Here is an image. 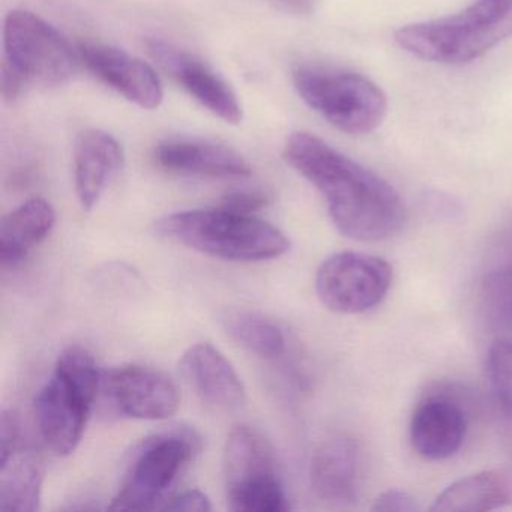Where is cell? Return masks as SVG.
<instances>
[{
    "mask_svg": "<svg viewBox=\"0 0 512 512\" xmlns=\"http://www.w3.org/2000/svg\"><path fill=\"white\" fill-rule=\"evenodd\" d=\"M512 38V0H476L460 13L413 23L395 32V43L422 61L464 65Z\"/></svg>",
    "mask_w": 512,
    "mask_h": 512,
    "instance_id": "cell-3",
    "label": "cell"
},
{
    "mask_svg": "<svg viewBox=\"0 0 512 512\" xmlns=\"http://www.w3.org/2000/svg\"><path fill=\"white\" fill-rule=\"evenodd\" d=\"M185 382L203 404L217 412H233L247 401V389L232 362L211 343L188 347L179 361Z\"/></svg>",
    "mask_w": 512,
    "mask_h": 512,
    "instance_id": "cell-13",
    "label": "cell"
},
{
    "mask_svg": "<svg viewBox=\"0 0 512 512\" xmlns=\"http://www.w3.org/2000/svg\"><path fill=\"white\" fill-rule=\"evenodd\" d=\"M28 85L61 86L70 82L80 65L79 49L55 26L26 10L5 17L4 61Z\"/></svg>",
    "mask_w": 512,
    "mask_h": 512,
    "instance_id": "cell-8",
    "label": "cell"
},
{
    "mask_svg": "<svg viewBox=\"0 0 512 512\" xmlns=\"http://www.w3.org/2000/svg\"><path fill=\"white\" fill-rule=\"evenodd\" d=\"M79 53L86 70L125 100L145 110H155L163 104V83L142 59L106 44H82Z\"/></svg>",
    "mask_w": 512,
    "mask_h": 512,
    "instance_id": "cell-12",
    "label": "cell"
},
{
    "mask_svg": "<svg viewBox=\"0 0 512 512\" xmlns=\"http://www.w3.org/2000/svg\"><path fill=\"white\" fill-rule=\"evenodd\" d=\"M155 229L176 244L227 262H263L290 250L287 236L268 221L221 206L166 215Z\"/></svg>",
    "mask_w": 512,
    "mask_h": 512,
    "instance_id": "cell-2",
    "label": "cell"
},
{
    "mask_svg": "<svg viewBox=\"0 0 512 512\" xmlns=\"http://www.w3.org/2000/svg\"><path fill=\"white\" fill-rule=\"evenodd\" d=\"M43 458L22 443L7 452H0V509L2 511L34 512L41 508L43 496Z\"/></svg>",
    "mask_w": 512,
    "mask_h": 512,
    "instance_id": "cell-19",
    "label": "cell"
},
{
    "mask_svg": "<svg viewBox=\"0 0 512 512\" xmlns=\"http://www.w3.org/2000/svg\"><path fill=\"white\" fill-rule=\"evenodd\" d=\"M466 431V412L449 397H428L410 421L413 448L428 460L452 457L463 445Z\"/></svg>",
    "mask_w": 512,
    "mask_h": 512,
    "instance_id": "cell-17",
    "label": "cell"
},
{
    "mask_svg": "<svg viewBox=\"0 0 512 512\" xmlns=\"http://www.w3.org/2000/svg\"><path fill=\"white\" fill-rule=\"evenodd\" d=\"M56 212L47 200L34 197L5 215L0 226V262L16 268L52 233Z\"/></svg>",
    "mask_w": 512,
    "mask_h": 512,
    "instance_id": "cell-18",
    "label": "cell"
},
{
    "mask_svg": "<svg viewBox=\"0 0 512 512\" xmlns=\"http://www.w3.org/2000/svg\"><path fill=\"white\" fill-rule=\"evenodd\" d=\"M293 85L310 109L350 136L373 133L388 113L385 92L362 74L298 67Z\"/></svg>",
    "mask_w": 512,
    "mask_h": 512,
    "instance_id": "cell-6",
    "label": "cell"
},
{
    "mask_svg": "<svg viewBox=\"0 0 512 512\" xmlns=\"http://www.w3.org/2000/svg\"><path fill=\"white\" fill-rule=\"evenodd\" d=\"M269 203V194L262 188H239L230 191L221 200V208L241 214H256L260 209L266 208Z\"/></svg>",
    "mask_w": 512,
    "mask_h": 512,
    "instance_id": "cell-24",
    "label": "cell"
},
{
    "mask_svg": "<svg viewBox=\"0 0 512 512\" xmlns=\"http://www.w3.org/2000/svg\"><path fill=\"white\" fill-rule=\"evenodd\" d=\"M167 511L208 512L212 511V503L205 493L199 490H187L166 500L161 506Z\"/></svg>",
    "mask_w": 512,
    "mask_h": 512,
    "instance_id": "cell-26",
    "label": "cell"
},
{
    "mask_svg": "<svg viewBox=\"0 0 512 512\" xmlns=\"http://www.w3.org/2000/svg\"><path fill=\"white\" fill-rule=\"evenodd\" d=\"M101 379L103 373L85 347L70 346L59 355L34 403L41 439L53 454L70 455L82 442Z\"/></svg>",
    "mask_w": 512,
    "mask_h": 512,
    "instance_id": "cell-4",
    "label": "cell"
},
{
    "mask_svg": "<svg viewBox=\"0 0 512 512\" xmlns=\"http://www.w3.org/2000/svg\"><path fill=\"white\" fill-rule=\"evenodd\" d=\"M101 392L113 412L125 418L160 421L178 412L181 394L166 374L139 364L103 371Z\"/></svg>",
    "mask_w": 512,
    "mask_h": 512,
    "instance_id": "cell-10",
    "label": "cell"
},
{
    "mask_svg": "<svg viewBox=\"0 0 512 512\" xmlns=\"http://www.w3.org/2000/svg\"><path fill=\"white\" fill-rule=\"evenodd\" d=\"M154 161L160 169L173 175L224 179L251 175L250 164L235 149L190 137H175L158 143Z\"/></svg>",
    "mask_w": 512,
    "mask_h": 512,
    "instance_id": "cell-14",
    "label": "cell"
},
{
    "mask_svg": "<svg viewBox=\"0 0 512 512\" xmlns=\"http://www.w3.org/2000/svg\"><path fill=\"white\" fill-rule=\"evenodd\" d=\"M146 49L151 58L200 106L226 124H241L244 110L238 95L206 62L158 38L146 41Z\"/></svg>",
    "mask_w": 512,
    "mask_h": 512,
    "instance_id": "cell-11",
    "label": "cell"
},
{
    "mask_svg": "<svg viewBox=\"0 0 512 512\" xmlns=\"http://www.w3.org/2000/svg\"><path fill=\"white\" fill-rule=\"evenodd\" d=\"M371 509L379 512H418L421 511V506L418 505L412 494L391 488L374 500Z\"/></svg>",
    "mask_w": 512,
    "mask_h": 512,
    "instance_id": "cell-25",
    "label": "cell"
},
{
    "mask_svg": "<svg viewBox=\"0 0 512 512\" xmlns=\"http://www.w3.org/2000/svg\"><path fill=\"white\" fill-rule=\"evenodd\" d=\"M229 508L236 512H286V494L271 443L254 428L236 425L223 454Z\"/></svg>",
    "mask_w": 512,
    "mask_h": 512,
    "instance_id": "cell-7",
    "label": "cell"
},
{
    "mask_svg": "<svg viewBox=\"0 0 512 512\" xmlns=\"http://www.w3.org/2000/svg\"><path fill=\"white\" fill-rule=\"evenodd\" d=\"M0 79H2L0 80V86H2L0 94H2V98L7 103L16 101L25 92L26 86H28L26 80L17 71H14L10 65L5 64V62H2V67H0Z\"/></svg>",
    "mask_w": 512,
    "mask_h": 512,
    "instance_id": "cell-27",
    "label": "cell"
},
{
    "mask_svg": "<svg viewBox=\"0 0 512 512\" xmlns=\"http://www.w3.org/2000/svg\"><path fill=\"white\" fill-rule=\"evenodd\" d=\"M392 268L382 257L343 251L323 260L317 269L316 293L334 313L373 310L388 295Z\"/></svg>",
    "mask_w": 512,
    "mask_h": 512,
    "instance_id": "cell-9",
    "label": "cell"
},
{
    "mask_svg": "<svg viewBox=\"0 0 512 512\" xmlns=\"http://www.w3.org/2000/svg\"><path fill=\"white\" fill-rule=\"evenodd\" d=\"M275 2L298 16H307L313 11V0H275Z\"/></svg>",
    "mask_w": 512,
    "mask_h": 512,
    "instance_id": "cell-28",
    "label": "cell"
},
{
    "mask_svg": "<svg viewBox=\"0 0 512 512\" xmlns=\"http://www.w3.org/2000/svg\"><path fill=\"white\" fill-rule=\"evenodd\" d=\"M283 158L325 200L340 233L359 242L391 238L406 221V206L394 187L319 137L293 133Z\"/></svg>",
    "mask_w": 512,
    "mask_h": 512,
    "instance_id": "cell-1",
    "label": "cell"
},
{
    "mask_svg": "<svg viewBox=\"0 0 512 512\" xmlns=\"http://www.w3.org/2000/svg\"><path fill=\"white\" fill-rule=\"evenodd\" d=\"M314 493L337 506L355 505L361 484V454L358 443L337 434L319 443L310 466Z\"/></svg>",
    "mask_w": 512,
    "mask_h": 512,
    "instance_id": "cell-16",
    "label": "cell"
},
{
    "mask_svg": "<svg viewBox=\"0 0 512 512\" xmlns=\"http://www.w3.org/2000/svg\"><path fill=\"white\" fill-rule=\"evenodd\" d=\"M512 502L508 482L497 472H479L458 479L434 500V512L496 511Z\"/></svg>",
    "mask_w": 512,
    "mask_h": 512,
    "instance_id": "cell-21",
    "label": "cell"
},
{
    "mask_svg": "<svg viewBox=\"0 0 512 512\" xmlns=\"http://www.w3.org/2000/svg\"><path fill=\"white\" fill-rule=\"evenodd\" d=\"M487 295L494 313L512 326V260L490 274Z\"/></svg>",
    "mask_w": 512,
    "mask_h": 512,
    "instance_id": "cell-23",
    "label": "cell"
},
{
    "mask_svg": "<svg viewBox=\"0 0 512 512\" xmlns=\"http://www.w3.org/2000/svg\"><path fill=\"white\" fill-rule=\"evenodd\" d=\"M226 334L239 346L268 362L286 365V331L277 320L259 311L226 310L220 314Z\"/></svg>",
    "mask_w": 512,
    "mask_h": 512,
    "instance_id": "cell-20",
    "label": "cell"
},
{
    "mask_svg": "<svg viewBox=\"0 0 512 512\" xmlns=\"http://www.w3.org/2000/svg\"><path fill=\"white\" fill-rule=\"evenodd\" d=\"M487 379L494 412L499 421L503 449L512 464V343L499 340L487 356Z\"/></svg>",
    "mask_w": 512,
    "mask_h": 512,
    "instance_id": "cell-22",
    "label": "cell"
},
{
    "mask_svg": "<svg viewBox=\"0 0 512 512\" xmlns=\"http://www.w3.org/2000/svg\"><path fill=\"white\" fill-rule=\"evenodd\" d=\"M125 166L121 143L103 130H85L74 143V187L85 211L100 203L107 187Z\"/></svg>",
    "mask_w": 512,
    "mask_h": 512,
    "instance_id": "cell-15",
    "label": "cell"
},
{
    "mask_svg": "<svg viewBox=\"0 0 512 512\" xmlns=\"http://www.w3.org/2000/svg\"><path fill=\"white\" fill-rule=\"evenodd\" d=\"M202 449L199 434L191 427L178 425L151 434L131 454L112 511H151L160 508L169 488L182 470Z\"/></svg>",
    "mask_w": 512,
    "mask_h": 512,
    "instance_id": "cell-5",
    "label": "cell"
}]
</instances>
